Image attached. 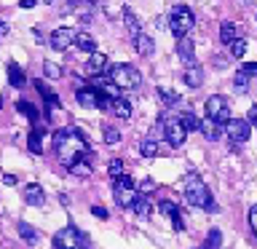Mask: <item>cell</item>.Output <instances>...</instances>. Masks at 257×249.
<instances>
[{
    "instance_id": "cell-1",
    "label": "cell",
    "mask_w": 257,
    "mask_h": 249,
    "mask_svg": "<svg viewBox=\"0 0 257 249\" xmlns=\"http://www.w3.org/2000/svg\"><path fill=\"white\" fill-rule=\"evenodd\" d=\"M54 145H56V156H59V161L64 166H70V164H75V161L88 156V145H86V140L75 132V129L56 132L54 134Z\"/></svg>"
},
{
    "instance_id": "cell-2",
    "label": "cell",
    "mask_w": 257,
    "mask_h": 249,
    "mask_svg": "<svg viewBox=\"0 0 257 249\" xmlns=\"http://www.w3.org/2000/svg\"><path fill=\"white\" fill-rule=\"evenodd\" d=\"M185 201H188L190 206L209 209V212H214V209H217V204L212 201V193H209V188L198 180L196 174H188V180H185Z\"/></svg>"
},
{
    "instance_id": "cell-3",
    "label": "cell",
    "mask_w": 257,
    "mask_h": 249,
    "mask_svg": "<svg viewBox=\"0 0 257 249\" xmlns=\"http://www.w3.org/2000/svg\"><path fill=\"white\" fill-rule=\"evenodd\" d=\"M110 80L120 88V91H137V88L142 86L140 70L132 67V64H115V67L110 70Z\"/></svg>"
},
{
    "instance_id": "cell-4",
    "label": "cell",
    "mask_w": 257,
    "mask_h": 249,
    "mask_svg": "<svg viewBox=\"0 0 257 249\" xmlns=\"http://www.w3.org/2000/svg\"><path fill=\"white\" fill-rule=\"evenodd\" d=\"M193 24H196V19H193V11L188 6H174L172 8V14H169V30H172L177 38L188 35L193 30Z\"/></svg>"
},
{
    "instance_id": "cell-5",
    "label": "cell",
    "mask_w": 257,
    "mask_h": 249,
    "mask_svg": "<svg viewBox=\"0 0 257 249\" xmlns=\"http://www.w3.org/2000/svg\"><path fill=\"white\" fill-rule=\"evenodd\" d=\"M112 196H115V204L118 206H123V209H132V204L137 201V185L132 177H126V174H120L115 177V188H112Z\"/></svg>"
},
{
    "instance_id": "cell-6",
    "label": "cell",
    "mask_w": 257,
    "mask_h": 249,
    "mask_svg": "<svg viewBox=\"0 0 257 249\" xmlns=\"http://www.w3.org/2000/svg\"><path fill=\"white\" fill-rule=\"evenodd\" d=\"M222 134H228V140L233 145H241L249 140V134H252V123H249L246 118H228L222 123Z\"/></svg>"
},
{
    "instance_id": "cell-7",
    "label": "cell",
    "mask_w": 257,
    "mask_h": 249,
    "mask_svg": "<svg viewBox=\"0 0 257 249\" xmlns=\"http://www.w3.org/2000/svg\"><path fill=\"white\" fill-rule=\"evenodd\" d=\"M204 107H206V118L217 120V123H225V120L230 118V104H228V99H225L222 94H212Z\"/></svg>"
},
{
    "instance_id": "cell-8",
    "label": "cell",
    "mask_w": 257,
    "mask_h": 249,
    "mask_svg": "<svg viewBox=\"0 0 257 249\" xmlns=\"http://www.w3.org/2000/svg\"><path fill=\"white\" fill-rule=\"evenodd\" d=\"M161 126H164L166 142L172 145V148H182V142H185V137H188V132H185V126L180 123V118H164V120H161Z\"/></svg>"
},
{
    "instance_id": "cell-9",
    "label": "cell",
    "mask_w": 257,
    "mask_h": 249,
    "mask_svg": "<svg viewBox=\"0 0 257 249\" xmlns=\"http://www.w3.org/2000/svg\"><path fill=\"white\" fill-rule=\"evenodd\" d=\"M48 43H51L54 51H67V48L75 43V30L72 27H59L51 32V38H48Z\"/></svg>"
},
{
    "instance_id": "cell-10",
    "label": "cell",
    "mask_w": 257,
    "mask_h": 249,
    "mask_svg": "<svg viewBox=\"0 0 257 249\" xmlns=\"http://www.w3.org/2000/svg\"><path fill=\"white\" fill-rule=\"evenodd\" d=\"M54 244H56V249H78V246H83V236L75 228H64L56 233Z\"/></svg>"
},
{
    "instance_id": "cell-11",
    "label": "cell",
    "mask_w": 257,
    "mask_h": 249,
    "mask_svg": "<svg viewBox=\"0 0 257 249\" xmlns=\"http://www.w3.org/2000/svg\"><path fill=\"white\" fill-rule=\"evenodd\" d=\"M198 132L204 134L209 142H217V140L222 137V123H217V120L206 118V120H201V123H198Z\"/></svg>"
},
{
    "instance_id": "cell-12",
    "label": "cell",
    "mask_w": 257,
    "mask_h": 249,
    "mask_svg": "<svg viewBox=\"0 0 257 249\" xmlns=\"http://www.w3.org/2000/svg\"><path fill=\"white\" fill-rule=\"evenodd\" d=\"M75 99H78V104H83V107H96V102H99V91L91 88V86L75 88Z\"/></svg>"
},
{
    "instance_id": "cell-13",
    "label": "cell",
    "mask_w": 257,
    "mask_h": 249,
    "mask_svg": "<svg viewBox=\"0 0 257 249\" xmlns=\"http://www.w3.org/2000/svg\"><path fill=\"white\" fill-rule=\"evenodd\" d=\"M177 54H180V59L185 62V67L196 64V51H193V40H188V35L180 38V43H177Z\"/></svg>"
},
{
    "instance_id": "cell-14",
    "label": "cell",
    "mask_w": 257,
    "mask_h": 249,
    "mask_svg": "<svg viewBox=\"0 0 257 249\" xmlns=\"http://www.w3.org/2000/svg\"><path fill=\"white\" fill-rule=\"evenodd\" d=\"M134 51L140 56H150L153 51H156V43H153L150 35H145V32H137L134 35Z\"/></svg>"
},
{
    "instance_id": "cell-15",
    "label": "cell",
    "mask_w": 257,
    "mask_h": 249,
    "mask_svg": "<svg viewBox=\"0 0 257 249\" xmlns=\"http://www.w3.org/2000/svg\"><path fill=\"white\" fill-rule=\"evenodd\" d=\"M161 212H164V214L169 217V220H172L174 230H182V228H185L182 214H180V209H177V204H172V201H161Z\"/></svg>"
},
{
    "instance_id": "cell-16",
    "label": "cell",
    "mask_w": 257,
    "mask_h": 249,
    "mask_svg": "<svg viewBox=\"0 0 257 249\" xmlns=\"http://www.w3.org/2000/svg\"><path fill=\"white\" fill-rule=\"evenodd\" d=\"M24 201H27V204H32V206H43L46 204V193H43V188H40V185H27V188H24Z\"/></svg>"
},
{
    "instance_id": "cell-17",
    "label": "cell",
    "mask_w": 257,
    "mask_h": 249,
    "mask_svg": "<svg viewBox=\"0 0 257 249\" xmlns=\"http://www.w3.org/2000/svg\"><path fill=\"white\" fill-rule=\"evenodd\" d=\"M86 70L91 72V75H104V70H107V56L94 51L91 56H88V62H86Z\"/></svg>"
},
{
    "instance_id": "cell-18",
    "label": "cell",
    "mask_w": 257,
    "mask_h": 249,
    "mask_svg": "<svg viewBox=\"0 0 257 249\" xmlns=\"http://www.w3.org/2000/svg\"><path fill=\"white\" fill-rule=\"evenodd\" d=\"M185 86H190V88H198L201 83H204V70L198 67V64H190V67H185Z\"/></svg>"
},
{
    "instance_id": "cell-19",
    "label": "cell",
    "mask_w": 257,
    "mask_h": 249,
    "mask_svg": "<svg viewBox=\"0 0 257 249\" xmlns=\"http://www.w3.org/2000/svg\"><path fill=\"white\" fill-rule=\"evenodd\" d=\"M110 112H112L115 118L126 120V118H132V104H128V99H123V96H118V99H112Z\"/></svg>"
},
{
    "instance_id": "cell-20",
    "label": "cell",
    "mask_w": 257,
    "mask_h": 249,
    "mask_svg": "<svg viewBox=\"0 0 257 249\" xmlns=\"http://www.w3.org/2000/svg\"><path fill=\"white\" fill-rule=\"evenodd\" d=\"M8 80H11L14 88H22L24 83H27V78H24V70H22L16 62H8Z\"/></svg>"
},
{
    "instance_id": "cell-21",
    "label": "cell",
    "mask_w": 257,
    "mask_h": 249,
    "mask_svg": "<svg viewBox=\"0 0 257 249\" xmlns=\"http://www.w3.org/2000/svg\"><path fill=\"white\" fill-rule=\"evenodd\" d=\"M75 46L86 54L96 51V40H94V35H88V32H75Z\"/></svg>"
},
{
    "instance_id": "cell-22",
    "label": "cell",
    "mask_w": 257,
    "mask_h": 249,
    "mask_svg": "<svg viewBox=\"0 0 257 249\" xmlns=\"http://www.w3.org/2000/svg\"><path fill=\"white\" fill-rule=\"evenodd\" d=\"M35 88H38V91H40V96H43V99H46V104H48V110L59 107V96H56V94L51 91V88H48V86L43 83V80H35Z\"/></svg>"
},
{
    "instance_id": "cell-23",
    "label": "cell",
    "mask_w": 257,
    "mask_h": 249,
    "mask_svg": "<svg viewBox=\"0 0 257 249\" xmlns=\"http://www.w3.org/2000/svg\"><path fill=\"white\" fill-rule=\"evenodd\" d=\"M236 38H241V27L233 22H225L220 27V40L222 43H230V40H236Z\"/></svg>"
},
{
    "instance_id": "cell-24",
    "label": "cell",
    "mask_w": 257,
    "mask_h": 249,
    "mask_svg": "<svg viewBox=\"0 0 257 249\" xmlns=\"http://www.w3.org/2000/svg\"><path fill=\"white\" fill-rule=\"evenodd\" d=\"M132 209L137 212V217H142V220H145V217H150V212H153V206H150L148 196H142V193H140V196H137V201L132 204Z\"/></svg>"
},
{
    "instance_id": "cell-25",
    "label": "cell",
    "mask_w": 257,
    "mask_h": 249,
    "mask_svg": "<svg viewBox=\"0 0 257 249\" xmlns=\"http://www.w3.org/2000/svg\"><path fill=\"white\" fill-rule=\"evenodd\" d=\"M120 14H123V24H126V30L132 32V35H137V32H142V30H140V19L134 16V11H132V8H128V6H123V11H120Z\"/></svg>"
},
{
    "instance_id": "cell-26",
    "label": "cell",
    "mask_w": 257,
    "mask_h": 249,
    "mask_svg": "<svg viewBox=\"0 0 257 249\" xmlns=\"http://www.w3.org/2000/svg\"><path fill=\"white\" fill-rule=\"evenodd\" d=\"M27 142H30V150L35 153V156H40V153H43V129H32Z\"/></svg>"
},
{
    "instance_id": "cell-27",
    "label": "cell",
    "mask_w": 257,
    "mask_h": 249,
    "mask_svg": "<svg viewBox=\"0 0 257 249\" xmlns=\"http://www.w3.org/2000/svg\"><path fill=\"white\" fill-rule=\"evenodd\" d=\"M158 96H161V102H164L166 107H174V104H180V94L172 91V88H166V86H158Z\"/></svg>"
},
{
    "instance_id": "cell-28",
    "label": "cell",
    "mask_w": 257,
    "mask_h": 249,
    "mask_svg": "<svg viewBox=\"0 0 257 249\" xmlns=\"http://www.w3.org/2000/svg\"><path fill=\"white\" fill-rule=\"evenodd\" d=\"M72 174H78V177H88L91 174V164H88V156L86 158H80V161H75V164H70L67 166Z\"/></svg>"
},
{
    "instance_id": "cell-29",
    "label": "cell",
    "mask_w": 257,
    "mask_h": 249,
    "mask_svg": "<svg viewBox=\"0 0 257 249\" xmlns=\"http://www.w3.org/2000/svg\"><path fill=\"white\" fill-rule=\"evenodd\" d=\"M16 228H19V236H22L24 241H27V244H35V241H38V230L32 228V225H27V222H19Z\"/></svg>"
},
{
    "instance_id": "cell-30",
    "label": "cell",
    "mask_w": 257,
    "mask_h": 249,
    "mask_svg": "<svg viewBox=\"0 0 257 249\" xmlns=\"http://www.w3.org/2000/svg\"><path fill=\"white\" fill-rule=\"evenodd\" d=\"M16 107H19V112H22V115H27L32 123L38 120V107H35V104H30L27 99H19V102H16Z\"/></svg>"
},
{
    "instance_id": "cell-31",
    "label": "cell",
    "mask_w": 257,
    "mask_h": 249,
    "mask_svg": "<svg viewBox=\"0 0 257 249\" xmlns=\"http://www.w3.org/2000/svg\"><path fill=\"white\" fill-rule=\"evenodd\" d=\"M230 56H236V59H241V56L246 54V38H236V40H230Z\"/></svg>"
},
{
    "instance_id": "cell-32",
    "label": "cell",
    "mask_w": 257,
    "mask_h": 249,
    "mask_svg": "<svg viewBox=\"0 0 257 249\" xmlns=\"http://www.w3.org/2000/svg\"><path fill=\"white\" fill-rule=\"evenodd\" d=\"M180 123L185 126V132H198V123H201V120L193 115V112H182V115H180Z\"/></svg>"
},
{
    "instance_id": "cell-33",
    "label": "cell",
    "mask_w": 257,
    "mask_h": 249,
    "mask_svg": "<svg viewBox=\"0 0 257 249\" xmlns=\"http://www.w3.org/2000/svg\"><path fill=\"white\" fill-rule=\"evenodd\" d=\"M140 153L145 158H156L158 156V142L156 140H145L142 145H140Z\"/></svg>"
},
{
    "instance_id": "cell-34",
    "label": "cell",
    "mask_w": 257,
    "mask_h": 249,
    "mask_svg": "<svg viewBox=\"0 0 257 249\" xmlns=\"http://www.w3.org/2000/svg\"><path fill=\"white\" fill-rule=\"evenodd\" d=\"M102 137H104V142H107V145H118L120 142V132H118L115 126H104L102 129Z\"/></svg>"
},
{
    "instance_id": "cell-35",
    "label": "cell",
    "mask_w": 257,
    "mask_h": 249,
    "mask_svg": "<svg viewBox=\"0 0 257 249\" xmlns=\"http://www.w3.org/2000/svg\"><path fill=\"white\" fill-rule=\"evenodd\" d=\"M220 246H222V233L220 230H209L204 249H220Z\"/></svg>"
},
{
    "instance_id": "cell-36",
    "label": "cell",
    "mask_w": 257,
    "mask_h": 249,
    "mask_svg": "<svg viewBox=\"0 0 257 249\" xmlns=\"http://www.w3.org/2000/svg\"><path fill=\"white\" fill-rule=\"evenodd\" d=\"M43 75L56 80V78H62V67L56 62H43Z\"/></svg>"
},
{
    "instance_id": "cell-37",
    "label": "cell",
    "mask_w": 257,
    "mask_h": 249,
    "mask_svg": "<svg viewBox=\"0 0 257 249\" xmlns=\"http://www.w3.org/2000/svg\"><path fill=\"white\" fill-rule=\"evenodd\" d=\"M107 174L112 177V180H115V177H120V174H123V161H120V158H112L110 164H107Z\"/></svg>"
},
{
    "instance_id": "cell-38",
    "label": "cell",
    "mask_w": 257,
    "mask_h": 249,
    "mask_svg": "<svg viewBox=\"0 0 257 249\" xmlns=\"http://www.w3.org/2000/svg\"><path fill=\"white\" fill-rule=\"evenodd\" d=\"M246 86H249V75H244V72H236V78H233V88L241 94V91H246Z\"/></svg>"
},
{
    "instance_id": "cell-39",
    "label": "cell",
    "mask_w": 257,
    "mask_h": 249,
    "mask_svg": "<svg viewBox=\"0 0 257 249\" xmlns=\"http://www.w3.org/2000/svg\"><path fill=\"white\" fill-rule=\"evenodd\" d=\"M241 72H244V75H249V78H254V75H257V62H246L244 67H241Z\"/></svg>"
},
{
    "instance_id": "cell-40",
    "label": "cell",
    "mask_w": 257,
    "mask_h": 249,
    "mask_svg": "<svg viewBox=\"0 0 257 249\" xmlns=\"http://www.w3.org/2000/svg\"><path fill=\"white\" fill-rule=\"evenodd\" d=\"M153 188H156V182H153V180H145V182L140 185V190H137V193H142V196H145V193H153Z\"/></svg>"
},
{
    "instance_id": "cell-41",
    "label": "cell",
    "mask_w": 257,
    "mask_h": 249,
    "mask_svg": "<svg viewBox=\"0 0 257 249\" xmlns=\"http://www.w3.org/2000/svg\"><path fill=\"white\" fill-rule=\"evenodd\" d=\"M249 225H252V230H254V236H257V206L249 209Z\"/></svg>"
},
{
    "instance_id": "cell-42",
    "label": "cell",
    "mask_w": 257,
    "mask_h": 249,
    "mask_svg": "<svg viewBox=\"0 0 257 249\" xmlns=\"http://www.w3.org/2000/svg\"><path fill=\"white\" fill-rule=\"evenodd\" d=\"M91 214L99 217V220H107V209L104 206H91Z\"/></svg>"
},
{
    "instance_id": "cell-43",
    "label": "cell",
    "mask_w": 257,
    "mask_h": 249,
    "mask_svg": "<svg viewBox=\"0 0 257 249\" xmlns=\"http://www.w3.org/2000/svg\"><path fill=\"white\" fill-rule=\"evenodd\" d=\"M246 120H249V123H252V126H257V104H254L252 110H249V115H246Z\"/></svg>"
},
{
    "instance_id": "cell-44",
    "label": "cell",
    "mask_w": 257,
    "mask_h": 249,
    "mask_svg": "<svg viewBox=\"0 0 257 249\" xmlns=\"http://www.w3.org/2000/svg\"><path fill=\"white\" fill-rule=\"evenodd\" d=\"M8 32H11V27H8L6 22H0V40H3V38L8 35Z\"/></svg>"
},
{
    "instance_id": "cell-45",
    "label": "cell",
    "mask_w": 257,
    "mask_h": 249,
    "mask_svg": "<svg viewBox=\"0 0 257 249\" xmlns=\"http://www.w3.org/2000/svg\"><path fill=\"white\" fill-rule=\"evenodd\" d=\"M19 6H22V8H35L38 0H19Z\"/></svg>"
},
{
    "instance_id": "cell-46",
    "label": "cell",
    "mask_w": 257,
    "mask_h": 249,
    "mask_svg": "<svg viewBox=\"0 0 257 249\" xmlns=\"http://www.w3.org/2000/svg\"><path fill=\"white\" fill-rule=\"evenodd\" d=\"M3 185H16V177L14 174H3Z\"/></svg>"
},
{
    "instance_id": "cell-47",
    "label": "cell",
    "mask_w": 257,
    "mask_h": 249,
    "mask_svg": "<svg viewBox=\"0 0 257 249\" xmlns=\"http://www.w3.org/2000/svg\"><path fill=\"white\" fill-rule=\"evenodd\" d=\"M43 3H48V6H51V3H56V0H43Z\"/></svg>"
},
{
    "instance_id": "cell-48",
    "label": "cell",
    "mask_w": 257,
    "mask_h": 249,
    "mask_svg": "<svg viewBox=\"0 0 257 249\" xmlns=\"http://www.w3.org/2000/svg\"><path fill=\"white\" fill-rule=\"evenodd\" d=\"M78 249H83V246H78Z\"/></svg>"
}]
</instances>
